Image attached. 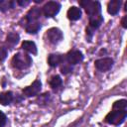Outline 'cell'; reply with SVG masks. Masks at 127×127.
<instances>
[{
	"label": "cell",
	"mask_w": 127,
	"mask_h": 127,
	"mask_svg": "<svg viewBox=\"0 0 127 127\" xmlns=\"http://www.w3.org/2000/svg\"><path fill=\"white\" fill-rule=\"evenodd\" d=\"M62 82H63V80L60 75H54L50 80V85L52 88H58L62 85Z\"/></svg>",
	"instance_id": "d6986e66"
},
{
	"label": "cell",
	"mask_w": 127,
	"mask_h": 127,
	"mask_svg": "<svg viewBox=\"0 0 127 127\" xmlns=\"http://www.w3.org/2000/svg\"><path fill=\"white\" fill-rule=\"evenodd\" d=\"M61 70H62V73H64V74H66V73H68V72H70L71 70H72V67H71V65L70 64H64L63 66H62V68H61Z\"/></svg>",
	"instance_id": "44dd1931"
},
{
	"label": "cell",
	"mask_w": 127,
	"mask_h": 127,
	"mask_svg": "<svg viewBox=\"0 0 127 127\" xmlns=\"http://www.w3.org/2000/svg\"><path fill=\"white\" fill-rule=\"evenodd\" d=\"M22 49L30 54H33V55H36L37 54V47H36V44L32 41H24L22 43Z\"/></svg>",
	"instance_id": "5bb4252c"
},
{
	"label": "cell",
	"mask_w": 127,
	"mask_h": 127,
	"mask_svg": "<svg viewBox=\"0 0 127 127\" xmlns=\"http://www.w3.org/2000/svg\"><path fill=\"white\" fill-rule=\"evenodd\" d=\"M6 121H7L6 115L2 111H0V127H3L6 124Z\"/></svg>",
	"instance_id": "603a6c76"
},
{
	"label": "cell",
	"mask_w": 127,
	"mask_h": 127,
	"mask_svg": "<svg viewBox=\"0 0 127 127\" xmlns=\"http://www.w3.org/2000/svg\"><path fill=\"white\" fill-rule=\"evenodd\" d=\"M60 8H61V5L58 2L50 1V2H48L44 5L43 13L46 17H54L59 13Z\"/></svg>",
	"instance_id": "277c9868"
},
{
	"label": "cell",
	"mask_w": 127,
	"mask_h": 127,
	"mask_svg": "<svg viewBox=\"0 0 127 127\" xmlns=\"http://www.w3.org/2000/svg\"><path fill=\"white\" fill-rule=\"evenodd\" d=\"M19 39H20V37H19V35H18L17 33L11 32V33H9V34L7 35L6 42H7L9 45L14 46V45H16V44L19 42Z\"/></svg>",
	"instance_id": "e0dca14e"
},
{
	"label": "cell",
	"mask_w": 127,
	"mask_h": 127,
	"mask_svg": "<svg viewBox=\"0 0 127 127\" xmlns=\"http://www.w3.org/2000/svg\"><path fill=\"white\" fill-rule=\"evenodd\" d=\"M102 22H103V17L100 14L90 16V18H89V27L87 29L92 32L95 29H97L102 24Z\"/></svg>",
	"instance_id": "9c48e42d"
},
{
	"label": "cell",
	"mask_w": 127,
	"mask_h": 127,
	"mask_svg": "<svg viewBox=\"0 0 127 127\" xmlns=\"http://www.w3.org/2000/svg\"><path fill=\"white\" fill-rule=\"evenodd\" d=\"M13 100V93L11 91H5L0 93V103L2 105H8Z\"/></svg>",
	"instance_id": "2e32d148"
},
{
	"label": "cell",
	"mask_w": 127,
	"mask_h": 127,
	"mask_svg": "<svg viewBox=\"0 0 127 127\" xmlns=\"http://www.w3.org/2000/svg\"><path fill=\"white\" fill-rule=\"evenodd\" d=\"M25 29L26 31L29 33V34H36L40 29H41V24L38 22V21H35V22H28L25 26Z\"/></svg>",
	"instance_id": "9a60e30c"
},
{
	"label": "cell",
	"mask_w": 127,
	"mask_h": 127,
	"mask_svg": "<svg viewBox=\"0 0 127 127\" xmlns=\"http://www.w3.org/2000/svg\"><path fill=\"white\" fill-rule=\"evenodd\" d=\"M47 37L51 44L56 45L63 40V32L58 28H51L47 32Z\"/></svg>",
	"instance_id": "5b68a950"
},
{
	"label": "cell",
	"mask_w": 127,
	"mask_h": 127,
	"mask_svg": "<svg viewBox=\"0 0 127 127\" xmlns=\"http://www.w3.org/2000/svg\"><path fill=\"white\" fill-rule=\"evenodd\" d=\"M81 17V10L78 7L72 6L67 10V18L71 21H76Z\"/></svg>",
	"instance_id": "4fadbf2b"
},
{
	"label": "cell",
	"mask_w": 127,
	"mask_h": 127,
	"mask_svg": "<svg viewBox=\"0 0 127 127\" xmlns=\"http://www.w3.org/2000/svg\"><path fill=\"white\" fill-rule=\"evenodd\" d=\"M82 60H83V55L80 51H77V50L70 51L66 55V61H67L68 64H70V65L71 64H77Z\"/></svg>",
	"instance_id": "ba28073f"
},
{
	"label": "cell",
	"mask_w": 127,
	"mask_h": 127,
	"mask_svg": "<svg viewBox=\"0 0 127 127\" xmlns=\"http://www.w3.org/2000/svg\"><path fill=\"white\" fill-rule=\"evenodd\" d=\"M7 57V49L4 47H0V62L4 61Z\"/></svg>",
	"instance_id": "7402d4cb"
},
{
	"label": "cell",
	"mask_w": 127,
	"mask_h": 127,
	"mask_svg": "<svg viewBox=\"0 0 127 127\" xmlns=\"http://www.w3.org/2000/svg\"><path fill=\"white\" fill-rule=\"evenodd\" d=\"M41 14H42V12H41V10L39 8H37V7L32 8L31 10H29V12L26 15L27 23L28 22H35V21H37L40 18Z\"/></svg>",
	"instance_id": "30bf717a"
},
{
	"label": "cell",
	"mask_w": 127,
	"mask_h": 127,
	"mask_svg": "<svg viewBox=\"0 0 127 127\" xmlns=\"http://www.w3.org/2000/svg\"><path fill=\"white\" fill-rule=\"evenodd\" d=\"M14 2L12 1H6V0H0V10L1 11H6L10 8H13Z\"/></svg>",
	"instance_id": "ffe728a7"
},
{
	"label": "cell",
	"mask_w": 127,
	"mask_h": 127,
	"mask_svg": "<svg viewBox=\"0 0 127 127\" xmlns=\"http://www.w3.org/2000/svg\"><path fill=\"white\" fill-rule=\"evenodd\" d=\"M127 116L126 110H113L105 116V122L111 125H120Z\"/></svg>",
	"instance_id": "7a4b0ae2"
},
{
	"label": "cell",
	"mask_w": 127,
	"mask_h": 127,
	"mask_svg": "<svg viewBox=\"0 0 127 127\" xmlns=\"http://www.w3.org/2000/svg\"><path fill=\"white\" fill-rule=\"evenodd\" d=\"M12 65L18 69L28 68L32 64V59L29 55L25 53H17L12 58Z\"/></svg>",
	"instance_id": "6da1fadb"
},
{
	"label": "cell",
	"mask_w": 127,
	"mask_h": 127,
	"mask_svg": "<svg viewBox=\"0 0 127 127\" xmlns=\"http://www.w3.org/2000/svg\"><path fill=\"white\" fill-rule=\"evenodd\" d=\"M126 21H127V16H124V17L122 18V20H121V25H122V27H123L124 29L127 28V23H126Z\"/></svg>",
	"instance_id": "cb8c5ba5"
},
{
	"label": "cell",
	"mask_w": 127,
	"mask_h": 127,
	"mask_svg": "<svg viewBox=\"0 0 127 127\" xmlns=\"http://www.w3.org/2000/svg\"><path fill=\"white\" fill-rule=\"evenodd\" d=\"M79 5L82 8H84L86 14H88L89 16L100 14L101 6H100V3L98 1H89V0L79 1Z\"/></svg>",
	"instance_id": "3957f363"
},
{
	"label": "cell",
	"mask_w": 127,
	"mask_h": 127,
	"mask_svg": "<svg viewBox=\"0 0 127 127\" xmlns=\"http://www.w3.org/2000/svg\"><path fill=\"white\" fill-rule=\"evenodd\" d=\"M64 62V58L62 55H57V54H51L48 58V64L52 67L58 66L60 64Z\"/></svg>",
	"instance_id": "8fae6325"
},
{
	"label": "cell",
	"mask_w": 127,
	"mask_h": 127,
	"mask_svg": "<svg viewBox=\"0 0 127 127\" xmlns=\"http://www.w3.org/2000/svg\"><path fill=\"white\" fill-rule=\"evenodd\" d=\"M29 3H30L29 1H20V0L18 1V4L21 5V6H26V5H28Z\"/></svg>",
	"instance_id": "d4e9b609"
},
{
	"label": "cell",
	"mask_w": 127,
	"mask_h": 127,
	"mask_svg": "<svg viewBox=\"0 0 127 127\" xmlns=\"http://www.w3.org/2000/svg\"><path fill=\"white\" fill-rule=\"evenodd\" d=\"M41 86H42L41 81L37 79V80H35L31 85L25 87V88L23 89V93H24L26 96H28V97L35 96V95H37V94L40 92Z\"/></svg>",
	"instance_id": "52a82bcc"
},
{
	"label": "cell",
	"mask_w": 127,
	"mask_h": 127,
	"mask_svg": "<svg viewBox=\"0 0 127 127\" xmlns=\"http://www.w3.org/2000/svg\"><path fill=\"white\" fill-rule=\"evenodd\" d=\"M126 106H127V101L125 99H121L118 101H115L113 103V110H126Z\"/></svg>",
	"instance_id": "ac0fdd59"
},
{
	"label": "cell",
	"mask_w": 127,
	"mask_h": 127,
	"mask_svg": "<svg viewBox=\"0 0 127 127\" xmlns=\"http://www.w3.org/2000/svg\"><path fill=\"white\" fill-rule=\"evenodd\" d=\"M95 67L100 70V71H107L111 68L112 64H113V60L111 58H103V59H99L96 60L95 63Z\"/></svg>",
	"instance_id": "8992f818"
},
{
	"label": "cell",
	"mask_w": 127,
	"mask_h": 127,
	"mask_svg": "<svg viewBox=\"0 0 127 127\" xmlns=\"http://www.w3.org/2000/svg\"><path fill=\"white\" fill-rule=\"evenodd\" d=\"M121 7V1L120 0H112L107 5V12L111 15H116Z\"/></svg>",
	"instance_id": "7c38bea8"
}]
</instances>
